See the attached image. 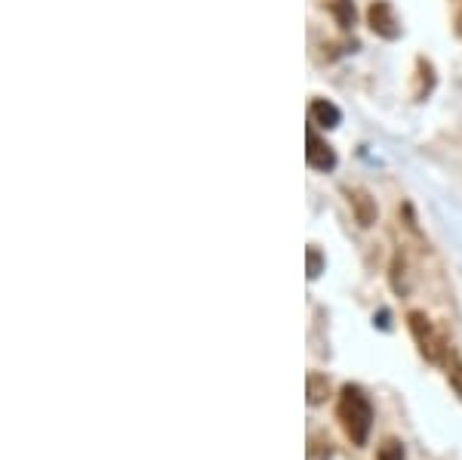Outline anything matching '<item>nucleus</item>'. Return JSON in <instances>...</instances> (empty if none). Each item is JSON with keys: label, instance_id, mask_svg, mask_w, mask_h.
I'll return each mask as SVG.
<instances>
[{"label": "nucleus", "instance_id": "f257e3e1", "mask_svg": "<svg viewBox=\"0 0 462 460\" xmlns=\"http://www.w3.org/2000/svg\"><path fill=\"white\" fill-rule=\"evenodd\" d=\"M337 420L346 433V439L355 445V448H364L370 442V433H374V402L357 383H346L337 396Z\"/></svg>", "mask_w": 462, "mask_h": 460}, {"label": "nucleus", "instance_id": "f03ea898", "mask_svg": "<svg viewBox=\"0 0 462 460\" xmlns=\"http://www.w3.org/2000/svg\"><path fill=\"white\" fill-rule=\"evenodd\" d=\"M407 328L422 359L431 361V365H444L447 352H450V343H447L441 328H438L426 313H420V309H410L407 313Z\"/></svg>", "mask_w": 462, "mask_h": 460}, {"label": "nucleus", "instance_id": "7ed1b4c3", "mask_svg": "<svg viewBox=\"0 0 462 460\" xmlns=\"http://www.w3.org/2000/svg\"><path fill=\"white\" fill-rule=\"evenodd\" d=\"M367 25H370V32L385 37V41L401 37V19H398V13H394V6L389 4V0H374V4H370Z\"/></svg>", "mask_w": 462, "mask_h": 460}, {"label": "nucleus", "instance_id": "20e7f679", "mask_svg": "<svg viewBox=\"0 0 462 460\" xmlns=\"http://www.w3.org/2000/svg\"><path fill=\"white\" fill-rule=\"evenodd\" d=\"M309 148H305V158H309V167L311 170H333L337 167V152H333V146L327 143V139L318 136V127L315 124H309Z\"/></svg>", "mask_w": 462, "mask_h": 460}, {"label": "nucleus", "instance_id": "39448f33", "mask_svg": "<svg viewBox=\"0 0 462 460\" xmlns=\"http://www.w3.org/2000/svg\"><path fill=\"white\" fill-rule=\"evenodd\" d=\"M346 195H348V204H352V211H355V220L361 222V226H374L376 217H379V207H376L374 198H370V192L348 189Z\"/></svg>", "mask_w": 462, "mask_h": 460}, {"label": "nucleus", "instance_id": "423d86ee", "mask_svg": "<svg viewBox=\"0 0 462 460\" xmlns=\"http://www.w3.org/2000/svg\"><path fill=\"white\" fill-rule=\"evenodd\" d=\"M339 121H342V111L333 106L330 99H311L309 124H315V127H324V130H333V127H339Z\"/></svg>", "mask_w": 462, "mask_h": 460}, {"label": "nucleus", "instance_id": "0eeeda50", "mask_svg": "<svg viewBox=\"0 0 462 460\" xmlns=\"http://www.w3.org/2000/svg\"><path fill=\"white\" fill-rule=\"evenodd\" d=\"M389 281H392V291H394V294H401V296H407V294H410V266H407V257L401 254V250L392 257Z\"/></svg>", "mask_w": 462, "mask_h": 460}, {"label": "nucleus", "instance_id": "6e6552de", "mask_svg": "<svg viewBox=\"0 0 462 460\" xmlns=\"http://www.w3.org/2000/svg\"><path fill=\"white\" fill-rule=\"evenodd\" d=\"M305 396H309V405L327 402V396H330V380H327V374L311 371V374L305 377Z\"/></svg>", "mask_w": 462, "mask_h": 460}, {"label": "nucleus", "instance_id": "1a4fd4ad", "mask_svg": "<svg viewBox=\"0 0 462 460\" xmlns=\"http://www.w3.org/2000/svg\"><path fill=\"white\" fill-rule=\"evenodd\" d=\"M305 457L309 460H330L333 457V442L324 433H311L309 445H305Z\"/></svg>", "mask_w": 462, "mask_h": 460}, {"label": "nucleus", "instance_id": "9d476101", "mask_svg": "<svg viewBox=\"0 0 462 460\" xmlns=\"http://www.w3.org/2000/svg\"><path fill=\"white\" fill-rule=\"evenodd\" d=\"M416 90H413V96L416 99H426V96L431 93V87H435V69H431V62L429 59H420L416 62Z\"/></svg>", "mask_w": 462, "mask_h": 460}, {"label": "nucleus", "instance_id": "9b49d317", "mask_svg": "<svg viewBox=\"0 0 462 460\" xmlns=\"http://www.w3.org/2000/svg\"><path fill=\"white\" fill-rule=\"evenodd\" d=\"M444 371H447V380H450V387L459 392V399H462V355L453 350L450 346V352H447V359H444Z\"/></svg>", "mask_w": 462, "mask_h": 460}, {"label": "nucleus", "instance_id": "f8f14e48", "mask_svg": "<svg viewBox=\"0 0 462 460\" xmlns=\"http://www.w3.org/2000/svg\"><path fill=\"white\" fill-rule=\"evenodd\" d=\"M376 460H407L404 442L394 439V436H389V439H383V445H379V451H376Z\"/></svg>", "mask_w": 462, "mask_h": 460}, {"label": "nucleus", "instance_id": "ddd939ff", "mask_svg": "<svg viewBox=\"0 0 462 460\" xmlns=\"http://www.w3.org/2000/svg\"><path fill=\"white\" fill-rule=\"evenodd\" d=\"M330 13L337 16V22H339L342 28H348L355 22V4H352V0H333Z\"/></svg>", "mask_w": 462, "mask_h": 460}, {"label": "nucleus", "instance_id": "4468645a", "mask_svg": "<svg viewBox=\"0 0 462 460\" xmlns=\"http://www.w3.org/2000/svg\"><path fill=\"white\" fill-rule=\"evenodd\" d=\"M320 272H324V257H320V250L311 244V248H309V278L315 281Z\"/></svg>", "mask_w": 462, "mask_h": 460}, {"label": "nucleus", "instance_id": "2eb2a0df", "mask_svg": "<svg viewBox=\"0 0 462 460\" xmlns=\"http://www.w3.org/2000/svg\"><path fill=\"white\" fill-rule=\"evenodd\" d=\"M457 34L462 37V6H459V13H457Z\"/></svg>", "mask_w": 462, "mask_h": 460}]
</instances>
